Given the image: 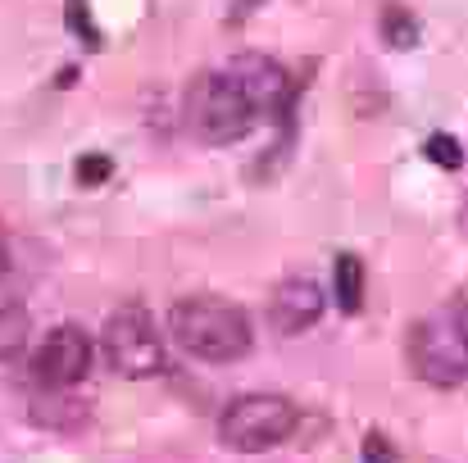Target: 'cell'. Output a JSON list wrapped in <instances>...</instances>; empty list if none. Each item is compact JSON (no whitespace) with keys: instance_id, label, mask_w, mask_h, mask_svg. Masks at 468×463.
Returning a JSON list of instances; mask_svg holds the SVG:
<instances>
[{"instance_id":"obj_1","label":"cell","mask_w":468,"mask_h":463,"mask_svg":"<svg viewBox=\"0 0 468 463\" xmlns=\"http://www.w3.org/2000/svg\"><path fill=\"white\" fill-rule=\"evenodd\" d=\"M168 327H173V341H177L186 354L209 359V363H237V359H246L250 345H255L246 309L223 300V296L177 300L173 313H168Z\"/></svg>"},{"instance_id":"obj_2","label":"cell","mask_w":468,"mask_h":463,"mask_svg":"<svg viewBox=\"0 0 468 463\" xmlns=\"http://www.w3.org/2000/svg\"><path fill=\"white\" fill-rule=\"evenodd\" d=\"M405 354H410L414 377L437 386V391H451V386L468 382V327L451 305L410 327Z\"/></svg>"},{"instance_id":"obj_3","label":"cell","mask_w":468,"mask_h":463,"mask_svg":"<svg viewBox=\"0 0 468 463\" xmlns=\"http://www.w3.org/2000/svg\"><path fill=\"white\" fill-rule=\"evenodd\" d=\"M255 119L260 114L250 110V100L241 96V87L228 78V68L223 73H200L191 82V91H186V128L200 142H209V146L241 142L255 128Z\"/></svg>"},{"instance_id":"obj_4","label":"cell","mask_w":468,"mask_h":463,"mask_svg":"<svg viewBox=\"0 0 468 463\" xmlns=\"http://www.w3.org/2000/svg\"><path fill=\"white\" fill-rule=\"evenodd\" d=\"M301 427V414L287 395H241L218 418V441L237 455H260L282 446Z\"/></svg>"},{"instance_id":"obj_5","label":"cell","mask_w":468,"mask_h":463,"mask_svg":"<svg viewBox=\"0 0 468 463\" xmlns=\"http://www.w3.org/2000/svg\"><path fill=\"white\" fill-rule=\"evenodd\" d=\"M101 350H105L110 368L123 373V377H155V373H164V363H168L155 318H151V309H142V305H123L105 318Z\"/></svg>"},{"instance_id":"obj_6","label":"cell","mask_w":468,"mask_h":463,"mask_svg":"<svg viewBox=\"0 0 468 463\" xmlns=\"http://www.w3.org/2000/svg\"><path fill=\"white\" fill-rule=\"evenodd\" d=\"M91 336L73 322H59L32 354V377L41 386H78L91 373Z\"/></svg>"},{"instance_id":"obj_7","label":"cell","mask_w":468,"mask_h":463,"mask_svg":"<svg viewBox=\"0 0 468 463\" xmlns=\"http://www.w3.org/2000/svg\"><path fill=\"white\" fill-rule=\"evenodd\" d=\"M228 78L241 87V96L250 100V110L264 114H282L292 105V78L282 64H273L269 55H237L228 64Z\"/></svg>"},{"instance_id":"obj_8","label":"cell","mask_w":468,"mask_h":463,"mask_svg":"<svg viewBox=\"0 0 468 463\" xmlns=\"http://www.w3.org/2000/svg\"><path fill=\"white\" fill-rule=\"evenodd\" d=\"M323 309H327V296H323L318 282H310V278H287L273 291V300H269V322L282 336H301V331H310L314 322L323 318Z\"/></svg>"},{"instance_id":"obj_9","label":"cell","mask_w":468,"mask_h":463,"mask_svg":"<svg viewBox=\"0 0 468 463\" xmlns=\"http://www.w3.org/2000/svg\"><path fill=\"white\" fill-rule=\"evenodd\" d=\"M27 418H32L37 427H46V432L69 437V432H78V427L91 418V409H87V400L73 395V386H41V395L32 400Z\"/></svg>"},{"instance_id":"obj_10","label":"cell","mask_w":468,"mask_h":463,"mask_svg":"<svg viewBox=\"0 0 468 463\" xmlns=\"http://www.w3.org/2000/svg\"><path fill=\"white\" fill-rule=\"evenodd\" d=\"M364 287H368V278H364L359 255H336V264H332V300L341 305V313H359L364 309Z\"/></svg>"},{"instance_id":"obj_11","label":"cell","mask_w":468,"mask_h":463,"mask_svg":"<svg viewBox=\"0 0 468 463\" xmlns=\"http://www.w3.org/2000/svg\"><path fill=\"white\" fill-rule=\"evenodd\" d=\"M32 341V313L23 305H0V363L18 359Z\"/></svg>"},{"instance_id":"obj_12","label":"cell","mask_w":468,"mask_h":463,"mask_svg":"<svg viewBox=\"0 0 468 463\" xmlns=\"http://www.w3.org/2000/svg\"><path fill=\"white\" fill-rule=\"evenodd\" d=\"M382 37H387V46L410 50V46H419V18L405 5H387L382 9Z\"/></svg>"},{"instance_id":"obj_13","label":"cell","mask_w":468,"mask_h":463,"mask_svg":"<svg viewBox=\"0 0 468 463\" xmlns=\"http://www.w3.org/2000/svg\"><path fill=\"white\" fill-rule=\"evenodd\" d=\"M64 23H69V32H78L91 50L101 46V27H96V18H91V0H64Z\"/></svg>"},{"instance_id":"obj_14","label":"cell","mask_w":468,"mask_h":463,"mask_svg":"<svg viewBox=\"0 0 468 463\" xmlns=\"http://www.w3.org/2000/svg\"><path fill=\"white\" fill-rule=\"evenodd\" d=\"M73 177H78V186H105L114 177V159L110 154H78Z\"/></svg>"},{"instance_id":"obj_15","label":"cell","mask_w":468,"mask_h":463,"mask_svg":"<svg viewBox=\"0 0 468 463\" xmlns=\"http://www.w3.org/2000/svg\"><path fill=\"white\" fill-rule=\"evenodd\" d=\"M423 151H428V159H432V163H441V168H451V173H455V168H464V159H468L464 146H460L451 132L428 137V146H423Z\"/></svg>"},{"instance_id":"obj_16","label":"cell","mask_w":468,"mask_h":463,"mask_svg":"<svg viewBox=\"0 0 468 463\" xmlns=\"http://www.w3.org/2000/svg\"><path fill=\"white\" fill-rule=\"evenodd\" d=\"M364 463H400V455L391 450V441L382 432H368L364 437Z\"/></svg>"},{"instance_id":"obj_17","label":"cell","mask_w":468,"mask_h":463,"mask_svg":"<svg viewBox=\"0 0 468 463\" xmlns=\"http://www.w3.org/2000/svg\"><path fill=\"white\" fill-rule=\"evenodd\" d=\"M255 5H264V0H237V9H232V23H241V18H246Z\"/></svg>"},{"instance_id":"obj_18","label":"cell","mask_w":468,"mask_h":463,"mask_svg":"<svg viewBox=\"0 0 468 463\" xmlns=\"http://www.w3.org/2000/svg\"><path fill=\"white\" fill-rule=\"evenodd\" d=\"M9 268V241H5V227H0V273Z\"/></svg>"}]
</instances>
